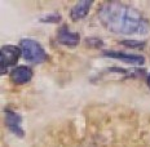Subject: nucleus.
<instances>
[{"instance_id":"1","label":"nucleus","mask_w":150,"mask_h":147,"mask_svg":"<svg viewBox=\"0 0 150 147\" xmlns=\"http://www.w3.org/2000/svg\"><path fill=\"white\" fill-rule=\"evenodd\" d=\"M101 23L114 34L132 35L144 34L148 29V22L140 12L122 3H106L98 11Z\"/></svg>"},{"instance_id":"2","label":"nucleus","mask_w":150,"mask_h":147,"mask_svg":"<svg viewBox=\"0 0 150 147\" xmlns=\"http://www.w3.org/2000/svg\"><path fill=\"white\" fill-rule=\"evenodd\" d=\"M20 48L22 52V57L33 63H42L48 58L43 46L33 39H22L20 43Z\"/></svg>"},{"instance_id":"3","label":"nucleus","mask_w":150,"mask_h":147,"mask_svg":"<svg viewBox=\"0 0 150 147\" xmlns=\"http://www.w3.org/2000/svg\"><path fill=\"white\" fill-rule=\"evenodd\" d=\"M20 54H22L21 48L16 45H4L0 51V66H1V74L4 75L8 71V68L17 62Z\"/></svg>"},{"instance_id":"4","label":"nucleus","mask_w":150,"mask_h":147,"mask_svg":"<svg viewBox=\"0 0 150 147\" xmlns=\"http://www.w3.org/2000/svg\"><path fill=\"white\" fill-rule=\"evenodd\" d=\"M9 77H11L12 83L21 85V84L29 83L31 80V77H33V70L27 66H17L11 71Z\"/></svg>"},{"instance_id":"5","label":"nucleus","mask_w":150,"mask_h":147,"mask_svg":"<svg viewBox=\"0 0 150 147\" xmlns=\"http://www.w3.org/2000/svg\"><path fill=\"white\" fill-rule=\"evenodd\" d=\"M104 56L110 58H117L120 59L122 62L126 63H132V65H142L145 62V58L142 56H137V54H128L124 52H115V51H108L104 52Z\"/></svg>"},{"instance_id":"6","label":"nucleus","mask_w":150,"mask_h":147,"mask_svg":"<svg viewBox=\"0 0 150 147\" xmlns=\"http://www.w3.org/2000/svg\"><path fill=\"white\" fill-rule=\"evenodd\" d=\"M79 39H80L79 34L70 31L66 25H64V26L58 30L57 40H58V43H61V44H64V45L75 46L78 43H79Z\"/></svg>"},{"instance_id":"7","label":"nucleus","mask_w":150,"mask_h":147,"mask_svg":"<svg viewBox=\"0 0 150 147\" xmlns=\"http://www.w3.org/2000/svg\"><path fill=\"white\" fill-rule=\"evenodd\" d=\"M5 123L8 129L18 137H23V130L21 128V116L11 110H5Z\"/></svg>"},{"instance_id":"8","label":"nucleus","mask_w":150,"mask_h":147,"mask_svg":"<svg viewBox=\"0 0 150 147\" xmlns=\"http://www.w3.org/2000/svg\"><path fill=\"white\" fill-rule=\"evenodd\" d=\"M92 7V1H88V0H83V1H79L71 8L70 12V17L73 21H79L82 20L83 17H86L87 13H88L89 8Z\"/></svg>"},{"instance_id":"9","label":"nucleus","mask_w":150,"mask_h":147,"mask_svg":"<svg viewBox=\"0 0 150 147\" xmlns=\"http://www.w3.org/2000/svg\"><path fill=\"white\" fill-rule=\"evenodd\" d=\"M60 15L57 14H53V15H47L45 18H43V22H57L60 20Z\"/></svg>"},{"instance_id":"10","label":"nucleus","mask_w":150,"mask_h":147,"mask_svg":"<svg viewBox=\"0 0 150 147\" xmlns=\"http://www.w3.org/2000/svg\"><path fill=\"white\" fill-rule=\"evenodd\" d=\"M146 83H148V87H149V88H150V75H149V76H148V79H146Z\"/></svg>"}]
</instances>
